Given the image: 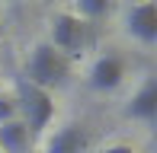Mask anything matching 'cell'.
Returning <instances> with one entry per match:
<instances>
[{"label":"cell","instance_id":"6da1fadb","mask_svg":"<svg viewBox=\"0 0 157 153\" xmlns=\"http://www.w3.org/2000/svg\"><path fill=\"white\" fill-rule=\"evenodd\" d=\"M71 76V61L64 58L61 51H55L48 41H39V45L32 48L29 61H26V80L32 83V86L45 89V93H52L55 86H64Z\"/></svg>","mask_w":157,"mask_h":153},{"label":"cell","instance_id":"7a4b0ae2","mask_svg":"<svg viewBox=\"0 0 157 153\" xmlns=\"http://www.w3.org/2000/svg\"><path fill=\"white\" fill-rule=\"evenodd\" d=\"M16 109H19V121L29 128V137H39L45 134V128L52 124L55 118V102H52V93L32 86L26 76H16Z\"/></svg>","mask_w":157,"mask_h":153},{"label":"cell","instance_id":"3957f363","mask_svg":"<svg viewBox=\"0 0 157 153\" xmlns=\"http://www.w3.org/2000/svg\"><path fill=\"white\" fill-rule=\"evenodd\" d=\"M90 41V26L83 23V19H77L74 13L61 10L52 16V29H48V45L55 48V51H61L67 61L80 58L83 48H87Z\"/></svg>","mask_w":157,"mask_h":153},{"label":"cell","instance_id":"277c9868","mask_svg":"<svg viewBox=\"0 0 157 153\" xmlns=\"http://www.w3.org/2000/svg\"><path fill=\"white\" fill-rule=\"evenodd\" d=\"M125 29L128 35L141 45H154L157 41V3H135L125 13Z\"/></svg>","mask_w":157,"mask_h":153},{"label":"cell","instance_id":"5b68a950","mask_svg":"<svg viewBox=\"0 0 157 153\" xmlns=\"http://www.w3.org/2000/svg\"><path fill=\"white\" fill-rule=\"evenodd\" d=\"M125 80V61L119 54H99L90 67V86L96 93H109V89L122 86Z\"/></svg>","mask_w":157,"mask_h":153},{"label":"cell","instance_id":"8992f818","mask_svg":"<svg viewBox=\"0 0 157 153\" xmlns=\"http://www.w3.org/2000/svg\"><path fill=\"white\" fill-rule=\"evenodd\" d=\"M125 115L135 118V121H154L157 118V76H147L132 93V99L125 105Z\"/></svg>","mask_w":157,"mask_h":153},{"label":"cell","instance_id":"52a82bcc","mask_svg":"<svg viewBox=\"0 0 157 153\" xmlns=\"http://www.w3.org/2000/svg\"><path fill=\"white\" fill-rule=\"evenodd\" d=\"M90 134L83 124H64L45 141V153H87Z\"/></svg>","mask_w":157,"mask_h":153},{"label":"cell","instance_id":"ba28073f","mask_svg":"<svg viewBox=\"0 0 157 153\" xmlns=\"http://www.w3.org/2000/svg\"><path fill=\"white\" fill-rule=\"evenodd\" d=\"M29 144H32L29 128H26L19 118L0 124V153H26V150H29Z\"/></svg>","mask_w":157,"mask_h":153},{"label":"cell","instance_id":"9c48e42d","mask_svg":"<svg viewBox=\"0 0 157 153\" xmlns=\"http://www.w3.org/2000/svg\"><path fill=\"white\" fill-rule=\"evenodd\" d=\"M112 10V3H106V0H80V3L74 6V16L77 19H83V23H93V19H99V16H106V13Z\"/></svg>","mask_w":157,"mask_h":153},{"label":"cell","instance_id":"30bf717a","mask_svg":"<svg viewBox=\"0 0 157 153\" xmlns=\"http://www.w3.org/2000/svg\"><path fill=\"white\" fill-rule=\"evenodd\" d=\"M13 118H19V109H16V99L6 93H0V124L13 121Z\"/></svg>","mask_w":157,"mask_h":153},{"label":"cell","instance_id":"8fae6325","mask_svg":"<svg viewBox=\"0 0 157 153\" xmlns=\"http://www.w3.org/2000/svg\"><path fill=\"white\" fill-rule=\"evenodd\" d=\"M103 153H138V150H135L132 144H112V147H106Z\"/></svg>","mask_w":157,"mask_h":153}]
</instances>
